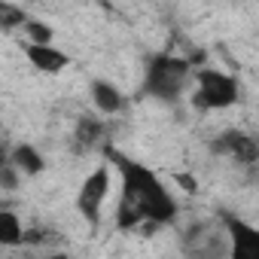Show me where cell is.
I'll list each match as a JSON object with an SVG mask.
<instances>
[{"label":"cell","mask_w":259,"mask_h":259,"mask_svg":"<svg viewBox=\"0 0 259 259\" xmlns=\"http://www.w3.org/2000/svg\"><path fill=\"white\" fill-rule=\"evenodd\" d=\"M107 156L116 162V168L122 174V201L135 204L141 210V217L147 223H156V226H165L177 217V201L171 198V192L159 183V177L150 168L125 159L116 150H107Z\"/></svg>","instance_id":"obj_1"},{"label":"cell","mask_w":259,"mask_h":259,"mask_svg":"<svg viewBox=\"0 0 259 259\" xmlns=\"http://www.w3.org/2000/svg\"><path fill=\"white\" fill-rule=\"evenodd\" d=\"M189 79V58L159 55L147 70V92L162 101H177Z\"/></svg>","instance_id":"obj_2"},{"label":"cell","mask_w":259,"mask_h":259,"mask_svg":"<svg viewBox=\"0 0 259 259\" xmlns=\"http://www.w3.org/2000/svg\"><path fill=\"white\" fill-rule=\"evenodd\" d=\"M195 82H198V89L192 92V104L198 110H223L238 101V82L229 73L204 67L195 73Z\"/></svg>","instance_id":"obj_3"},{"label":"cell","mask_w":259,"mask_h":259,"mask_svg":"<svg viewBox=\"0 0 259 259\" xmlns=\"http://www.w3.org/2000/svg\"><path fill=\"white\" fill-rule=\"evenodd\" d=\"M107 195H110V168H107V165H98V168L82 180V186H79L76 210H79L92 226H98V220H101V204H104Z\"/></svg>","instance_id":"obj_4"},{"label":"cell","mask_w":259,"mask_h":259,"mask_svg":"<svg viewBox=\"0 0 259 259\" xmlns=\"http://www.w3.org/2000/svg\"><path fill=\"white\" fill-rule=\"evenodd\" d=\"M223 223H226V232L232 235L235 241V256L238 259H253L259 256V232L253 226H247L244 220L232 217V213H223Z\"/></svg>","instance_id":"obj_5"},{"label":"cell","mask_w":259,"mask_h":259,"mask_svg":"<svg viewBox=\"0 0 259 259\" xmlns=\"http://www.w3.org/2000/svg\"><path fill=\"white\" fill-rule=\"evenodd\" d=\"M25 55L40 73H61L70 64V55L55 49L52 43H25Z\"/></svg>","instance_id":"obj_6"},{"label":"cell","mask_w":259,"mask_h":259,"mask_svg":"<svg viewBox=\"0 0 259 259\" xmlns=\"http://www.w3.org/2000/svg\"><path fill=\"white\" fill-rule=\"evenodd\" d=\"M89 92H92V104H95L101 113H119L122 104H125L122 92H119L113 82H107V79H92Z\"/></svg>","instance_id":"obj_7"},{"label":"cell","mask_w":259,"mask_h":259,"mask_svg":"<svg viewBox=\"0 0 259 259\" xmlns=\"http://www.w3.org/2000/svg\"><path fill=\"white\" fill-rule=\"evenodd\" d=\"M213 150H217V153H229V156L244 159V162H253V159H256L253 138H247V135H241V132H229V135H223V141H217Z\"/></svg>","instance_id":"obj_8"},{"label":"cell","mask_w":259,"mask_h":259,"mask_svg":"<svg viewBox=\"0 0 259 259\" xmlns=\"http://www.w3.org/2000/svg\"><path fill=\"white\" fill-rule=\"evenodd\" d=\"M10 162L16 165V171H22V174H40L43 168H46V162H43V153L40 150H34L31 144H19L16 150H13V156H10Z\"/></svg>","instance_id":"obj_9"},{"label":"cell","mask_w":259,"mask_h":259,"mask_svg":"<svg viewBox=\"0 0 259 259\" xmlns=\"http://www.w3.org/2000/svg\"><path fill=\"white\" fill-rule=\"evenodd\" d=\"M22 220L13 213V210H0V247H16L22 244Z\"/></svg>","instance_id":"obj_10"},{"label":"cell","mask_w":259,"mask_h":259,"mask_svg":"<svg viewBox=\"0 0 259 259\" xmlns=\"http://www.w3.org/2000/svg\"><path fill=\"white\" fill-rule=\"evenodd\" d=\"M25 10L22 7H16V4H7V0H0V28L4 31H13V28H19V25H25Z\"/></svg>","instance_id":"obj_11"},{"label":"cell","mask_w":259,"mask_h":259,"mask_svg":"<svg viewBox=\"0 0 259 259\" xmlns=\"http://www.w3.org/2000/svg\"><path fill=\"white\" fill-rule=\"evenodd\" d=\"M101 122L95 119V116H82L79 122H76V141L79 144H95L98 138H101Z\"/></svg>","instance_id":"obj_12"},{"label":"cell","mask_w":259,"mask_h":259,"mask_svg":"<svg viewBox=\"0 0 259 259\" xmlns=\"http://www.w3.org/2000/svg\"><path fill=\"white\" fill-rule=\"evenodd\" d=\"M25 34H28V40L31 43H52L55 40V31L46 25V22H37V19H25Z\"/></svg>","instance_id":"obj_13"},{"label":"cell","mask_w":259,"mask_h":259,"mask_svg":"<svg viewBox=\"0 0 259 259\" xmlns=\"http://www.w3.org/2000/svg\"><path fill=\"white\" fill-rule=\"evenodd\" d=\"M174 180L180 183V189H183V192H189V195H195V192H198V183H195V177H192V174H177Z\"/></svg>","instance_id":"obj_14"}]
</instances>
